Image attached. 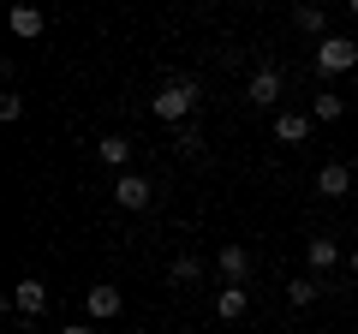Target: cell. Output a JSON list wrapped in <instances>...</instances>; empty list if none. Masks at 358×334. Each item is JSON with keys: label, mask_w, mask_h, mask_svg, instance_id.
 <instances>
[{"label": "cell", "mask_w": 358, "mask_h": 334, "mask_svg": "<svg viewBox=\"0 0 358 334\" xmlns=\"http://www.w3.org/2000/svg\"><path fill=\"white\" fill-rule=\"evenodd\" d=\"M197 108V78H167L162 90L150 96V114L162 119V126H185Z\"/></svg>", "instance_id": "1"}, {"label": "cell", "mask_w": 358, "mask_h": 334, "mask_svg": "<svg viewBox=\"0 0 358 334\" xmlns=\"http://www.w3.org/2000/svg\"><path fill=\"white\" fill-rule=\"evenodd\" d=\"M358 66V42L352 36H322L317 42V78H341Z\"/></svg>", "instance_id": "2"}, {"label": "cell", "mask_w": 358, "mask_h": 334, "mask_svg": "<svg viewBox=\"0 0 358 334\" xmlns=\"http://www.w3.org/2000/svg\"><path fill=\"white\" fill-rule=\"evenodd\" d=\"M281 90H287L281 66H257L251 84H245V102H251V108H275V102H281ZM275 114H281V108H275Z\"/></svg>", "instance_id": "3"}, {"label": "cell", "mask_w": 358, "mask_h": 334, "mask_svg": "<svg viewBox=\"0 0 358 334\" xmlns=\"http://www.w3.org/2000/svg\"><path fill=\"white\" fill-rule=\"evenodd\" d=\"M120 310H126V293H120V286H108V281L84 286V317H96V322H114Z\"/></svg>", "instance_id": "4"}, {"label": "cell", "mask_w": 358, "mask_h": 334, "mask_svg": "<svg viewBox=\"0 0 358 334\" xmlns=\"http://www.w3.org/2000/svg\"><path fill=\"white\" fill-rule=\"evenodd\" d=\"M215 269H221V286H245V281H251V269H257V257L245 251V245H221Z\"/></svg>", "instance_id": "5"}, {"label": "cell", "mask_w": 358, "mask_h": 334, "mask_svg": "<svg viewBox=\"0 0 358 334\" xmlns=\"http://www.w3.org/2000/svg\"><path fill=\"white\" fill-rule=\"evenodd\" d=\"M6 305H13V317L30 322V317H42V310H48V286H42L36 275H24V281L13 286V298H6Z\"/></svg>", "instance_id": "6"}, {"label": "cell", "mask_w": 358, "mask_h": 334, "mask_svg": "<svg viewBox=\"0 0 358 334\" xmlns=\"http://www.w3.org/2000/svg\"><path fill=\"white\" fill-rule=\"evenodd\" d=\"M150 197H155V185L143 180V173H120V180H114V203L126 209V215H138V209H150Z\"/></svg>", "instance_id": "7"}, {"label": "cell", "mask_w": 358, "mask_h": 334, "mask_svg": "<svg viewBox=\"0 0 358 334\" xmlns=\"http://www.w3.org/2000/svg\"><path fill=\"white\" fill-rule=\"evenodd\" d=\"M352 180H358V173H352L346 161H322V173H317V191H322V197H346V191H352Z\"/></svg>", "instance_id": "8"}, {"label": "cell", "mask_w": 358, "mask_h": 334, "mask_svg": "<svg viewBox=\"0 0 358 334\" xmlns=\"http://www.w3.org/2000/svg\"><path fill=\"white\" fill-rule=\"evenodd\" d=\"M96 155H102L108 167H120V173H131V138H126V131H108V138H96Z\"/></svg>", "instance_id": "9"}, {"label": "cell", "mask_w": 358, "mask_h": 334, "mask_svg": "<svg viewBox=\"0 0 358 334\" xmlns=\"http://www.w3.org/2000/svg\"><path fill=\"white\" fill-rule=\"evenodd\" d=\"M310 138V114H275V143H287V150H299V143Z\"/></svg>", "instance_id": "10"}, {"label": "cell", "mask_w": 358, "mask_h": 334, "mask_svg": "<svg viewBox=\"0 0 358 334\" xmlns=\"http://www.w3.org/2000/svg\"><path fill=\"white\" fill-rule=\"evenodd\" d=\"M215 317H221V322L251 317V293H245V286H221V293H215Z\"/></svg>", "instance_id": "11"}, {"label": "cell", "mask_w": 358, "mask_h": 334, "mask_svg": "<svg viewBox=\"0 0 358 334\" xmlns=\"http://www.w3.org/2000/svg\"><path fill=\"white\" fill-rule=\"evenodd\" d=\"M305 263H310V275L322 281V275L341 263V245H334V239H310V245H305Z\"/></svg>", "instance_id": "12"}, {"label": "cell", "mask_w": 358, "mask_h": 334, "mask_svg": "<svg viewBox=\"0 0 358 334\" xmlns=\"http://www.w3.org/2000/svg\"><path fill=\"white\" fill-rule=\"evenodd\" d=\"M6 24H13V36H42V30H48V13H42V6H13V18H6Z\"/></svg>", "instance_id": "13"}, {"label": "cell", "mask_w": 358, "mask_h": 334, "mask_svg": "<svg viewBox=\"0 0 358 334\" xmlns=\"http://www.w3.org/2000/svg\"><path fill=\"white\" fill-rule=\"evenodd\" d=\"M167 281H173V286H197V281H203V263H197L192 251H179V257L167 263Z\"/></svg>", "instance_id": "14"}, {"label": "cell", "mask_w": 358, "mask_h": 334, "mask_svg": "<svg viewBox=\"0 0 358 334\" xmlns=\"http://www.w3.org/2000/svg\"><path fill=\"white\" fill-rule=\"evenodd\" d=\"M287 298H293L299 310L317 305V298H322V281H317V275H293V281H287Z\"/></svg>", "instance_id": "15"}, {"label": "cell", "mask_w": 358, "mask_h": 334, "mask_svg": "<svg viewBox=\"0 0 358 334\" xmlns=\"http://www.w3.org/2000/svg\"><path fill=\"white\" fill-rule=\"evenodd\" d=\"M293 24L305 30V36H329V13H322V6H293Z\"/></svg>", "instance_id": "16"}, {"label": "cell", "mask_w": 358, "mask_h": 334, "mask_svg": "<svg viewBox=\"0 0 358 334\" xmlns=\"http://www.w3.org/2000/svg\"><path fill=\"white\" fill-rule=\"evenodd\" d=\"M341 114H346V102H341V96H329V90H322L317 102H310V119H322V126H334Z\"/></svg>", "instance_id": "17"}, {"label": "cell", "mask_w": 358, "mask_h": 334, "mask_svg": "<svg viewBox=\"0 0 358 334\" xmlns=\"http://www.w3.org/2000/svg\"><path fill=\"white\" fill-rule=\"evenodd\" d=\"M179 155H203V131L197 126H179Z\"/></svg>", "instance_id": "18"}, {"label": "cell", "mask_w": 358, "mask_h": 334, "mask_svg": "<svg viewBox=\"0 0 358 334\" xmlns=\"http://www.w3.org/2000/svg\"><path fill=\"white\" fill-rule=\"evenodd\" d=\"M18 114H24V96L6 90V96H0V119H18Z\"/></svg>", "instance_id": "19"}, {"label": "cell", "mask_w": 358, "mask_h": 334, "mask_svg": "<svg viewBox=\"0 0 358 334\" xmlns=\"http://www.w3.org/2000/svg\"><path fill=\"white\" fill-rule=\"evenodd\" d=\"M60 334H96V328H84V322H66V328Z\"/></svg>", "instance_id": "20"}, {"label": "cell", "mask_w": 358, "mask_h": 334, "mask_svg": "<svg viewBox=\"0 0 358 334\" xmlns=\"http://www.w3.org/2000/svg\"><path fill=\"white\" fill-rule=\"evenodd\" d=\"M346 269H352V275H358V251H352V257H346Z\"/></svg>", "instance_id": "21"}, {"label": "cell", "mask_w": 358, "mask_h": 334, "mask_svg": "<svg viewBox=\"0 0 358 334\" xmlns=\"http://www.w3.org/2000/svg\"><path fill=\"white\" fill-rule=\"evenodd\" d=\"M352 173H358V161H352Z\"/></svg>", "instance_id": "22"}]
</instances>
